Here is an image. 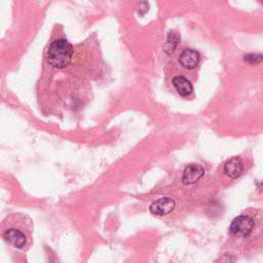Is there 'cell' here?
Wrapping results in <instances>:
<instances>
[{"label": "cell", "instance_id": "cell-1", "mask_svg": "<svg viewBox=\"0 0 263 263\" xmlns=\"http://www.w3.org/2000/svg\"><path fill=\"white\" fill-rule=\"evenodd\" d=\"M47 61L56 69L68 67L73 57V47L65 38L54 40L47 50Z\"/></svg>", "mask_w": 263, "mask_h": 263}, {"label": "cell", "instance_id": "cell-2", "mask_svg": "<svg viewBox=\"0 0 263 263\" xmlns=\"http://www.w3.org/2000/svg\"><path fill=\"white\" fill-rule=\"evenodd\" d=\"M254 220L246 215H242L234 219L230 224V233L238 237H248L253 230Z\"/></svg>", "mask_w": 263, "mask_h": 263}, {"label": "cell", "instance_id": "cell-3", "mask_svg": "<svg viewBox=\"0 0 263 263\" xmlns=\"http://www.w3.org/2000/svg\"><path fill=\"white\" fill-rule=\"evenodd\" d=\"M4 239L18 249H23L27 244V236L20 228L10 227L4 232Z\"/></svg>", "mask_w": 263, "mask_h": 263}, {"label": "cell", "instance_id": "cell-4", "mask_svg": "<svg viewBox=\"0 0 263 263\" xmlns=\"http://www.w3.org/2000/svg\"><path fill=\"white\" fill-rule=\"evenodd\" d=\"M175 202L170 197H161V199L153 202L150 206V212L153 215L164 216L168 215L175 209Z\"/></svg>", "mask_w": 263, "mask_h": 263}, {"label": "cell", "instance_id": "cell-5", "mask_svg": "<svg viewBox=\"0 0 263 263\" xmlns=\"http://www.w3.org/2000/svg\"><path fill=\"white\" fill-rule=\"evenodd\" d=\"M205 174V170L202 166L197 163H190L184 170L182 182L185 185L194 184L199 181Z\"/></svg>", "mask_w": 263, "mask_h": 263}, {"label": "cell", "instance_id": "cell-6", "mask_svg": "<svg viewBox=\"0 0 263 263\" xmlns=\"http://www.w3.org/2000/svg\"><path fill=\"white\" fill-rule=\"evenodd\" d=\"M179 63L186 69H194L200 63V54L195 50L186 49L180 54Z\"/></svg>", "mask_w": 263, "mask_h": 263}, {"label": "cell", "instance_id": "cell-7", "mask_svg": "<svg viewBox=\"0 0 263 263\" xmlns=\"http://www.w3.org/2000/svg\"><path fill=\"white\" fill-rule=\"evenodd\" d=\"M244 171V163L239 156L230 158L224 166V173L232 179L239 178Z\"/></svg>", "mask_w": 263, "mask_h": 263}, {"label": "cell", "instance_id": "cell-8", "mask_svg": "<svg viewBox=\"0 0 263 263\" xmlns=\"http://www.w3.org/2000/svg\"><path fill=\"white\" fill-rule=\"evenodd\" d=\"M173 82V85L175 86L176 91L179 93V95H181L182 97H187L189 96L192 91H193V87H192V84L191 82L185 78L184 76H181V75H178L176 77L173 78L172 80Z\"/></svg>", "mask_w": 263, "mask_h": 263}, {"label": "cell", "instance_id": "cell-9", "mask_svg": "<svg viewBox=\"0 0 263 263\" xmlns=\"http://www.w3.org/2000/svg\"><path fill=\"white\" fill-rule=\"evenodd\" d=\"M178 40H179V36L176 34L175 32H170V34L168 36V40L164 45V52L171 54L172 52L175 51L177 45H178Z\"/></svg>", "mask_w": 263, "mask_h": 263}, {"label": "cell", "instance_id": "cell-10", "mask_svg": "<svg viewBox=\"0 0 263 263\" xmlns=\"http://www.w3.org/2000/svg\"><path fill=\"white\" fill-rule=\"evenodd\" d=\"M245 60L251 64L260 63L263 61V56L261 55H248L245 57Z\"/></svg>", "mask_w": 263, "mask_h": 263}, {"label": "cell", "instance_id": "cell-11", "mask_svg": "<svg viewBox=\"0 0 263 263\" xmlns=\"http://www.w3.org/2000/svg\"><path fill=\"white\" fill-rule=\"evenodd\" d=\"M234 262H235V257L228 254L223 255L216 261V263H234Z\"/></svg>", "mask_w": 263, "mask_h": 263}]
</instances>
